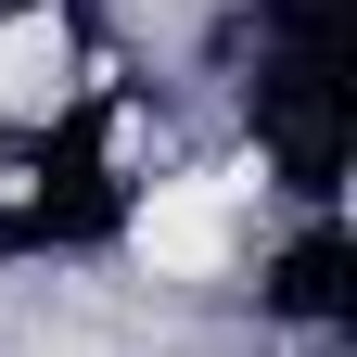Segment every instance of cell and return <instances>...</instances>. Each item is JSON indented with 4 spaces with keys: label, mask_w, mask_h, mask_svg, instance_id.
Here are the masks:
<instances>
[{
    "label": "cell",
    "mask_w": 357,
    "mask_h": 357,
    "mask_svg": "<svg viewBox=\"0 0 357 357\" xmlns=\"http://www.w3.org/2000/svg\"><path fill=\"white\" fill-rule=\"evenodd\" d=\"M52 89H64V26H0V115H38V102H52Z\"/></svg>",
    "instance_id": "7a4b0ae2"
},
{
    "label": "cell",
    "mask_w": 357,
    "mask_h": 357,
    "mask_svg": "<svg viewBox=\"0 0 357 357\" xmlns=\"http://www.w3.org/2000/svg\"><path fill=\"white\" fill-rule=\"evenodd\" d=\"M230 230H243V178H166V192L141 204V268L204 281V268L230 255Z\"/></svg>",
    "instance_id": "6da1fadb"
}]
</instances>
